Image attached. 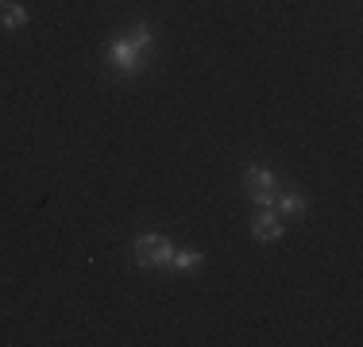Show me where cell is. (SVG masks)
<instances>
[{
	"instance_id": "5b68a950",
	"label": "cell",
	"mask_w": 363,
	"mask_h": 347,
	"mask_svg": "<svg viewBox=\"0 0 363 347\" xmlns=\"http://www.w3.org/2000/svg\"><path fill=\"white\" fill-rule=\"evenodd\" d=\"M274 212H279L282 220H301V216L309 212V201L301 193H294V189H286V193H279V201H274Z\"/></svg>"
},
{
	"instance_id": "277c9868",
	"label": "cell",
	"mask_w": 363,
	"mask_h": 347,
	"mask_svg": "<svg viewBox=\"0 0 363 347\" xmlns=\"http://www.w3.org/2000/svg\"><path fill=\"white\" fill-rule=\"evenodd\" d=\"M252 236L259 243H274V239L286 236V220H282L274 208H259V212L252 216Z\"/></svg>"
},
{
	"instance_id": "7a4b0ae2",
	"label": "cell",
	"mask_w": 363,
	"mask_h": 347,
	"mask_svg": "<svg viewBox=\"0 0 363 347\" xmlns=\"http://www.w3.org/2000/svg\"><path fill=\"white\" fill-rule=\"evenodd\" d=\"M174 251H178V247L170 243V236H162V232H143V236L132 243L135 263L147 266V271H155V266H162V271H167L170 258H174Z\"/></svg>"
},
{
	"instance_id": "52a82bcc",
	"label": "cell",
	"mask_w": 363,
	"mask_h": 347,
	"mask_svg": "<svg viewBox=\"0 0 363 347\" xmlns=\"http://www.w3.org/2000/svg\"><path fill=\"white\" fill-rule=\"evenodd\" d=\"M0 12H4V31H20L23 23L31 20V16H28V8H20V4H4Z\"/></svg>"
},
{
	"instance_id": "ba28073f",
	"label": "cell",
	"mask_w": 363,
	"mask_h": 347,
	"mask_svg": "<svg viewBox=\"0 0 363 347\" xmlns=\"http://www.w3.org/2000/svg\"><path fill=\"white\" fill-rule=\"evenodd\" d=\"M4 4H8V0H0V8H4Z\"/></svg>"
},
{
	"instance_id": "3957f363",
	"label": "cell",
	"mask_w": 363,
	"mask_h": 347,
	"mask_svg": "<svg viewBox=\"0 0 363 347\" xmlns=\"http://www.w3.org/2000/svg\"><path fill=\"white\" fill-rule=\"evenodd\" d=\"M244 189L259 208H274V201H279V178H274L271 166H247L244 170Z\"/></svg>"
},
{
	"instance_id": "6da1fadb",
	"label": "cell",
	"mask_w": 363,
	"mask_h": 347,
	"mask_svg": "<svg viewBox=\"0 0 363 347\" xmlns=\"http://www.w3.org/2000/svg\"><path fill=\"white\" fill-rule=\"evenodd\" d=\"M155 50V28L151 23H132L108 42V66L120 77H140Z\"/></svg>"
},
{
	"instance_id": "8992f818",
	"label": "cell",
	"mask_w": 363,
	"mask_h": 347,
	"mask_svg": "<svg viewBox=\"0 0 363 347\" xmlns=\"http://www.w3.org/2000/svg\"><path fill=\"white\" fill-rule=\"evenodd\" d=\"M205 266V255L197 247H182L174 251V258H170V266L167 271H182V274H194V271H201Z\"/></svg>"
}]
</instances>
